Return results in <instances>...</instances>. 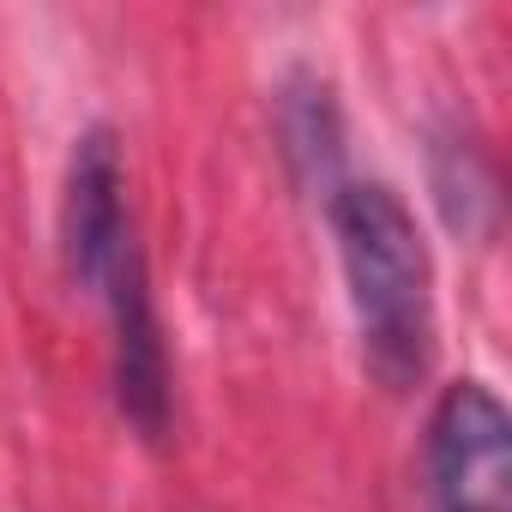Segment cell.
<instances>
[{"label":"cell","instance_id":"obj_3","mask_svg":"<svg viewBox=\"0 0 512 512\" xmlns=\"http://www.w3.org/2000/svg\"><path fill=\"white\" fill-rule=\"evenodd\" d=\"M133 241L127 205H121V151L109 127L79 133L67 157V193H61V260L67 278L91 296H103L109 266L121 260V247Z\"/></svg>","mask_w":512,"mask_h":512},{"label":"cell","instance_id":"obj_2","mask_svg":"<svg viewBox=\"0 0 512 512\" xmlns=\"http://www.w3.org/2000/svg\"><path fill=\"white\" fill-rule=\"evenodd\" d=\"M428 476L440 512H512V422L482 380L440 392L428 416Z\"/></svg>","mask_w":512,"mask_h":512},{"label":"cell","instance_id":"obj_5","mask_svg":"<svg viewBox=\"0 0 512 512\" xmlns=\"http://www.w3.org/2000/svg\"><path fill=\"white\" fill-rule=\"evenodd\" d=\"M278 139H284V157H290L302 187H320L326 199L344 187L338 181V169H344V121H338V103H332L326 79H314V73L284 79V91H278Z\"/></svg>","mask_w":512,"mask_h":512},{"label":"cell","instance_id":"obj_1","mask_svg":"<svg viewBox=\"0 0 512 512\" xmlns=\"http://www.w3.org/2000/svg\"><path fill=\"white\" fill-rule=\"evenodd\" d=\"M326 205L368 374L386 392H410L434 356V266L416 211L386 181H344Z\"/></svg>","mask_w":512,"mask_h":512},{"label":"cell","instance_id":"obj_4","mask_svg":"<svg viewBox=\"0 0 512 512\" xmlns=\"http://www.w3.org/2000/svg\"><path fill=\"white\" fill-rule=\"evenodd\" d=\"M103 296H109V320H115V404L145 440H163L169 434V350H163L139 241L121 247Z\"/></svg>","mask_w":512,"mask_h":512}]
</instances>
